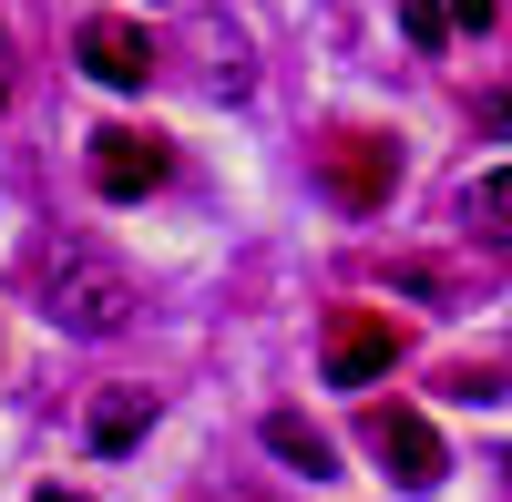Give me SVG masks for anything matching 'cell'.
<instances>
[{
    "label": "cell",
    "mask_w": 512,
    "mask_h": 502,
    "mask_svg": "<svg viewBox=\"0 0 512 502\" xmlns=\"http://www.w3.org/2000/svg\"><path fill=\"white\" fill-rule=\"evenodd\" d=\"M72 52H82V72H93V82H113V93H134V82L154 72V41H144L134 21H82Z\"/></svg>",
    "instance_id": "8992f818"
},
{
    "label": "cell",
    "mask_w": 512,
    "mask_h": 502,
    "mask_svg": "<svg viewBox=\"0 0 512 502\" xmlns=\"http://www.w3.org/2000/svg\"><path fill=\"white\" fill-rule=\"evenodd\" d=\"M164 185V134H144V123H113V134H93V195L134 205Z\"/></svg>",
    "instance_id": "3957f363"
},
{
    "label": "cell",
    "mask_w": 512,
    "mask_h": 502,
    "mask_svg": "<svg viewBox=\"0 0 512 502\" xmlns=\"http://www.w3.org/2000/svg\"><path fill=\"white\" fill-rule=\"evenodd\" d=\"M31 502H82V492H62V482H52V492H31Z\"/></svg>",
    "instance_id": "7c38bea8"
},
{
    "label": "cell",
    "mask_w": 512,
    "mask_h": 502,
    "mask_svg": "<svg viewBox=\"0 0 512 502\" xmlns=\"http://www.w3.org/2000/svg\"><path fill=\"white\" fill-rule=\"evenodd\" d=\"M359 441L390 462V482L400 492H441V472H451V451H441V431L420 421V410H400V400H379L369 421H359Z\"/></svg>",
    "instance_id": "7a4b0ae2"
},
{
    "label": "cell",
    "mask_w": 512,
    "mask_h": 502,
    "mask_svg": "<svg viewBox=\"0 0 512 502\" xmlns=\"http://www.w3.org/2000/svg\"><path fill=\"white\" fill-rule=\"evenodd\" d=\"M451 21L461 31H492V0H451Z\"/></svg>",
    "instance_id": "8fae6325"
},
{
    "label": "cell",
    "mask_w": 512,
    "mask_h": 502,
    "mask_svg": "<svg viewBox=\"0 0 512 502\" xmlns=\"http://www.w3.org/2000/svg\"><path fill=\"white\" fill-rule=\"evenodd\" d=\"M390 359H400V328L390 318H379V308H338V328H328V380L338 390L390 380Z\"/></svg>",
    "instance_id": "277c9868"
},
{
    "label": "cell",
    "mask_w": 512,
    "mask_h": 502,
    "mask_svg": "<svg viewBox=\"0 0 512 502\" xmlns=\"http://www.w3.org/2000/svg\"><path fill=\"white\" fill-rule=\"evenodd\" d=\"M441 21H451V11H441V0H400V31L420 41V52H431V41H441Z\"/></svg>",
    "instance_id": "30bf717a"
},
{
    "label": "cell",
    "mask_w": 512,
    "mask_h": 502,
    "mask_svg": "<svg viewBox=\"0 0 512 502\" xmlns=\"http://www.w3.org/2000/svg\"><path fill=\"white\" fill-rule=\"evenodd\" d=\"M267 451H277V462H297L308 482H328V472H338V441H328V431H308L297 410H267Z\"/></svg>",
    "instance_id": "52a82bcc"
},
{
    "label": "cell",
    "mask_w": 512,
    "mask_h": 502,
    "mask_svg": "<svg viewBox=\"0 0 512 502\" xmlns=\"http://www.w3.org/2000/svg\"><path fill=\"white\" fill-rule=\"evenodd\" d=\"M144 421H154V400H144V390H113V400L93 410V451H134Z\"/></svg>",
    "instance_id": "ba28073f"
},
{
    "label": "cell",
    "mask_w": 512,
    "mask_h": 502,
    "mask_svg": "<svg viewBox=\"0 0 512 502\" xmlns=\"http://www.w3.org/2000/svg\"><path fill=\"white\" fill-rule=\"evenodd\" d=\"M390 185H400V154L379 134H338L328 144V195L338 205H390Z\"/></svg>",
    "instance_id": "5b68a950"
},
{
    "label": "cell",
    "mask_w": 512,
    "mask_h": 502,
    "mask_svg": "<svg viewBox=\"0 0 512 502\" xmlns=\"http://www.w3.org/2000/svg\"><path fill=\"white\" fill-rule=\"evenodd\" d=\"M134 277H123L113 257H93V246H62L52 277H41V318L62 328V339H123L134 328Z\"/></svg>",
    "instance_id": "6da1fadb"
},
{
    "label": "cell",
    "mask_w": 512,
    "mask_h": 502,
    "mask_svg": "<svg viewBox=\"0 0 512 502\" xmlns=\"http://www.w3.org/2000/svg\"><path fill=\"white\" fill-rule=\"evenodd\" d=\"M461 216H492V226H512V164H502V175H482L472 195H461Z\"/></svg>",
    "instance_id": "9c48e42d"
}]
</instances>
